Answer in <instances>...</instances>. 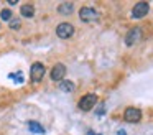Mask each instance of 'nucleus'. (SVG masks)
<instances>
[{
  "instance_id": "obj_6",
  "label": "nucleus",
  "mask_w": 153,
  "mask_h": 135,
  "mask_svg": "<svg viewBox=\"0 0 153 135\" xmlns=\"http://www.w3.org/2000/svg\"><path fill=\"white\" fill-rule=\"evenodd\" d=\"M150 10V5L146 2H138L135 3V7L132 8V16L133 18H143V16L148 13Z\"/></svg>"
},
{
  "instance_id": "obj_16",
  "label": "nucleus",
  "mask_w": 153,
  "mask_h": 135,
  "mask_svg": "<svg viewBox=\"0 0 153 135\" xmlns=\"http://www.w3.org/2000/svg\"><path fill=\"white\" fill-rule=\"evenodd\" d=\"M119 135H127V134H125V130H119Z\"/></svg>"
},
{
  "instance_id": "obj_9",
  "label": "nucleus",
  "mask_w": 153,
  "mask_h": 135,
  "mask_svg": "<svg viewBox=\"0 0 153 135\" xmlns=\"http://www.w3.org/2000/svg\"><path fill=\"white\" fill-rule=\"evenodd\" d=\"M73 12H74V5L69 2L61 3V5L58 7V13H59V15H71Z\"/></svg>"
},
{
  "instance_id": "obj_10",
  "label": "nucleus",
  "mask_w": 153,
  "mask_h": 135,
  "mask_svg": "<svg viewBox=\"0 0 153 135\" xmlns=\"http://www.w3.org/2000/svg\"><path fill=\"white\" fill-rule=\"evenodd\" d=\"M59 89H61L63 92L71 94V92H74L76 86H74V82H71V81H61V82H59Z\"/></svg>"
},
{
  "instance_id": "obj_14",
  "label": "nucleus",
  "mask_w": 153,
  "mask_h": 135,
  "mask_svg": "<svg viewBox=\"0 0 153 135\" xmlns=\"http://www.w3.org/2000/svg\"><path fill=\"white\" fill-rule=\"evenodd\" d=\"M20 26H22L20 20H17V18H12L10 20V28L12 30H20Z\"/></svg>"
},
{
  "instance_id": "obj_11",
  "label": "nucleus",
  "mask_w": 153,
  "mask_h": 135,
  "mask_svg": "<svg viewBox=\"0 0 153 135\" xmlns=\"http://www.w3.org/2000/svg\"><path fill=\"white\" fill-rule=\"evenodd\" d=\"M20 12H22V15H23L25 18H31V16L35 15V8H33V5H23Z\"/></svg>"
},
{
  "instance_id": "obj_7",
  "label": "nucleus",
  "mask_w": 153,
  "mask_h": 135,
  "mask_svg": "<svg viewBox=\"0 0 153 135\" xmlns=\"http://www.w3.org/2000/svg\"><path fill=\"white\" fill-rule=\"evenodd\" d=\"M45 76V66L41 64V63H35L33 66H31V71H30V78L33 82H38L41 81V78Z\"/></svg>"
},
{
  "instance_id": "obj_17",
  "label": "nucleus",
  "mask_w": 153,
  "mask_h": 135,
  "mask_svg": "<svg viewBox=\"0 0 153 135\" xmlns=\"http://www.w3.org/2000/svg\"><path fill=\"white\" fill-rule=\"evenodd\" d=\"M89 135H94V134H92V132H89Z\"/></svg>"
},
{
  "instance_id": "obj_13",
  "label": "nucleus",
  "mask_w": 153,
  "mask_h": 135,
  "mask_svg": "<svg viewBox=\"0 0 153 135\" xmlns=\"http://www.w3.org/2000/svg\"><path fill=\"white\" fill-rule=\"evenodd\" d=\"M0 18L5 20V22H10V20H12V12H10V10H7V8L2 10V12H0Z\"/></svg>"
},
{
  "instance_id": "obj_3",
  "label": "nucleus",
  "mask_w": 153,
  "mask_h": 135,
  "mask_svg": "<svg viewBox=\"0 0 153 135\" xmlns=\"http://www.w3.org/2000/svg\"><path fill=\"white\" fill-rule=\"evenodd\" d=\"M97 104V95L96 94H86L84 97H81L79 101V109L84 112L91 110V109H94V105Z\"/></svg>"
},
{
  "instance_id": "obj_5",
  "label": "nucleus",
  "mask_w": 153,
  "mask_h": 135,
  "mask_svg": "<svg viewBox=\"0 0 153 135\" xmlns=\"http://www.w3.org/2000/svg\"><path fill=\"white\" fill-rule=\"evenodd\" d=\"M56 35L59 36V38H71V36L74 35V26L71 25V23H59L56 28Z\"/></svg>"
},
{
  "instance_id": "obj_2",
  "label": "nucleus",
  "mask_w": 153,
  "mask_h": 135,
  "mask_svg": "<svg viewBox=\"0 0 153 135\" xmlns=\"http://www.w3.org/2000/svg\"><path fill=\"white\" fill-rule=\"evenodd\" d=\"M142 38H143V31H142V28L135 26V28H132L128 33H127V36H125V43H127V46H133V45H137V43H138Z\"/></svg>"
},
{
  "instance_id": "obj_12",
  "label": "nucleus",
  "mask_w": 153,
  "mask_h": 135,
  "mask_svg": "<svg viewBox=\"0 0 153 135\" xmlns=\"http://www.w3.org/2000/svg\"><path fill=\"white\" fill-rule=\"evenodd\" d=\"M28 128H30L33 134H45V128L41 127L40 124H36V122H28Z\"/></svg>"
},
{
  "instance_id": "obj_4",
  "label": "nucleus",
  "mask_w": 153,
  "mask_h": 135,
  "mask_svg": "<svg viewBox=\"0 0 153 135\" xmlns=\"http://www.w3.org/2000/svg\"><path fill=\"white\" fill-rule=\"evenodd\" d=\"M123 119H125L127 122H130V124H137V122H140V119H142V112H140V109L128 107L123 112Z\"/></svg>"
},
{
  "instance_id": "obj_15",
  "label": "nucleus",
  "mask_w": 153,
  "mask_h": 135,
  "mask_svg": "<svg viewBox=\"0 0 153 135\" xmlns=\"http://www.w3.org/2000/svg\"><path fill=\"white\" fill-rule=\"evenodd\" d=\"M104 110H105V109H104V107H99V109H97V114H102Z\"/></svg>"
},
{
  "instance_id": "obj_1",
  "label": "nucleus",
  "mask_w": 153,
  "mask_h": 135,
  "mask_svg": "<svg viewBox=\"0 0 153 135\" xmlns=\"http://www.w3.org/2000/svg\"><path fill=\"white\" fill-rule=\"evenodd\" d=\"M79 18L86 23H92L99 20V13H97V10L91 8V7H82L79 10Z\"/></svg>"
},
{
  "instance_id": "obj_8",
  "label": "nucleus",
  "mask_w": 153,
  "mask_h": 135,
  "mask_svg": "<svg viewBox=\"0 0 153 135\" xmlns=\"http://www.w3.org/2000/svg\"><path fill=\"white\" fill-rule=\"evenodd\" d=\"M64 76H66V66L58 63V64L51 69V79H53V81H63Z\"/></svg>"
}]
</instances>
